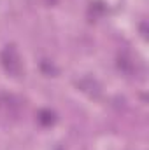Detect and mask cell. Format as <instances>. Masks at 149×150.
Masks as SVG:
<instances>
[{"label": "cell", "instance_id": "3", "mask_svg": "<svg viewBox=\"0 0 149 150\" xmlns=\"http://www.w3.org/2000/svg\"><path fill=\"white\" fill-rule=\"evenodd\" d=\"M117 68L126 75L133 74L135 63H133V59H132V56H130L128 52H119V56H117Z\"/></svg>", "mask_w": 149, "mask_h": 150}, {"label": "cell", "instance_id": "6", "mask_svg": "<svg viewBox=\"0 0 149 150\" xmlns=\"http://www.w3.org/2000/svg\"><path fill=\"white\" fill-rule=\"evenodd\" d=\"M104 12H105L104 2L97 0V2H91V4H90V16H91V18H98V16H102Z\"/></svg>", "mask_w": 149, "mask_h": 150}, {"label": "cell", "instance_id": "7", "mask_svg": "<svg viewBox=\"0 0 149 150\" xmlns=\"http://www.w3.org/2000/svg\"><path fill=\"white\" fill-rule=\"evenodd\" d=\"M140 32H142V37H144V38L148 37V33H146V23H142V25H140Z\"/></svg>", "mask_w": 149, "mask_h": 150}, {"label": "cell", "instance_id": "8", "mask_svg": "<svg viewBox=\"0 0 149 150\" xmlns=\"http://www.w3.org/2000/svg\"><path fill=\"white\" fill-rule=\"evenodd\" d=\"M47 4H49V5H56V4H58V0H47Z\"/></svg>", "mask_w": 149, "mask_h": 150}, {"label": "cell", "instance_id": "4", "mask_svg": "<svg viewBox=\"0 0 149 150\" xmlns=\"http://www.w3.org/2000/svg\"><path fill=\"white\" fill-rule=\"evenodd\" d=\"M37 120H39L40 126L51 127V126H54V122H56V113L53 112V110H49V108H42V110H39V113H37Z\"/></svg>", "mask_w": 149, "mask_h": 150}, {"label": "cell", "instance_id": "5", "mask_svg": "<svg viewBox=\"0 0 149 150\" xmlns=\"http://www.w3.org/2000/svg\"><path fill=\"white\" fill-rule=\"evenodd\" d=\"M40 70H42V74L46 75V77H54V75L58 74V68L49 59H42L40 61Z\"/></svg>", "mask_w": 149, "mask_h": 150}, {"label": "cell", "instance_id": "2", "mask_svg": "<svg viewBox=\"0 0 149 150\" xmlns=\"http://www.w3.org/2000/svg\"><path fill=\"white\" fill-rule=\"evenodd\" d=\"M77 87H79L82 93H86L90 98H98L100 93H102L100 84H98L93 77H82V79L77 82Z\"/></svg>", "mask_w": 149, "mask_h": 150}, {"label": "cell", "instance_id": "1", "mask_svg": "<svg viewBox=\"0 0 149 150\" xmlns=\"http://www.w3.org/2000/svg\"><path fill=\"white\" fill-rule=\"evenodd\" d=\"M0 63H2L4 70L9 75H12V77H19V75H21V70H23V67H21V58H19V54H18V49H16L12 44L5 45V47L2 49V52H0Z\"/></svg>", "mask_w": 149, "mask_h": 150}]
</instances>
